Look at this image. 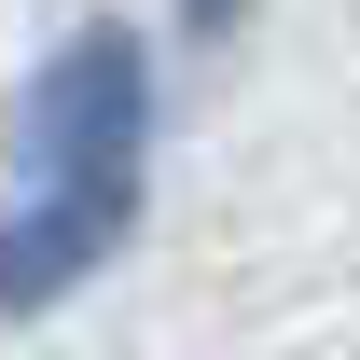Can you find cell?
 <instances>
[{"label": "cell", "instance_id": "cell-1", "mask_svg": "<svg viewBox=\"0 0 360 360\" xmlns=\"http://www.w3.org/2000/svg\"><path fill=\"white\" fill-rule=\"evenodd\" d=\"M28 180L139 208V180H153V42L125 14H84L42 56V84H28Z\"/></svg>", "mask_w": 360, "mask_h": 360}, {"label": "cell", "instance_id": "cell-2", "mask_svg": "<svg viewBox=\"0 0 360 360\" xmlns=\"http://www.w3.org/2000/svg\"><path fill=\"white\" fill-rule=\"evenodd\" d=\"M125 236H139V208H97V194H56L42 180V194L0 222V319H42L56 291H84Z\"/></svg>", "mask_w": 360, "mask_h": 360}, {"label": "cell", "instance_id": "cell-3", "mask_svg": "<svg viewBox=\"0 0 360 360\" xmlns=\"http://www.w3.org/2000/svg\"><path fill=\"white\" fill-rule=\"evenodd\" d=\"M236 14H250V0H180V28H194V42H236Z\"/></svg>", "mask_w": 360, "mask_h": 360}]
</instances>
